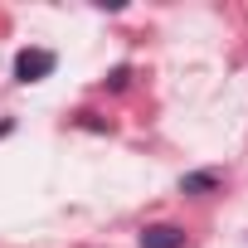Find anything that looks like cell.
<instances>
[{"mask_svg": "<svg viewBox=\"0 0 248 248\" xmlns=\"http://www.w3.org/2000/svg\"><path fill=\"white\" fill-rule=\"evenodd\" d=\"M0 137H10V122H0Z\"/></svg>", "mask_w": 248, "mask_h": 248, "instance_id": "obj_4", "label": "cell"}, {"mask_svg": "<svg viewBox=\"0 0 248 248\" xmlns=\"http://www.w3.org/2000/svg\"><path fill=\"white\" fill-rule=\"evenodd\" d=\"M59 68V54L54 49H20L15 54V78L20 83H39V78H49Z\"/></svg>", "mask_w": 248, "mask_h": 248, "instance_id": "obj_1", "label": "cell"}, {"mask_svg": "<svg viewBox=\"0 0 248 248\" xmlns=\"http://www.w3.org/2000/svg\"><path fill=\"white\" fill-rule=\"evenodd\" d=\"M180 190H185V195H209V190H219V175H214V170H195V175L180 180Z\"/></svg>", "mask_w": 248, "mask_h": 248, "instance_id": "obj_3", "label": "cell"}, {"mask_svg": "<svg viewBox=\"0 0 248 248\" xmlns=\"http://www.w3.org/2000/svg\"><path fill=\"white\" fill-rule=\"evenodd\" d=\"M141 248H185V229H175V224H151V229H141Z\"/></svg>", "mask_w": 248, "mask_h": 248, "instance_id": "obj_2", "label": "cell"}]
</instances>
